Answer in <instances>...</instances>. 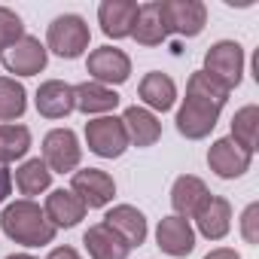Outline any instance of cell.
I'll list each match as a JSON object with an SVG mask.
<instances>
[{
	"label": "cell",
	"mask_w": 259,
	"mask_h": 259,
	"mask_svg": "<svg viewBox=\"0 0 259 259\" xmlns=\"http://www.w3.org/2000/svg\"><path fill=\"white\" fill-rule=\"evenodd\" d=\"M229 101V92L223 85H217L204 70H195L186 82V98L177 110V132L186 138V141H204L217 122H220V113Z\"/></svg>",
	"instance_id": "cell-1"
},
{
	"label": "cell",
	"mask_w": 259,
	"mask_h": 259,
	"mask_svg": "<svg viewBox=\"0 0 259 259\" xmlns=\"http://www.w3.org/2000/svg\"><path fill=\"white\" fill-rule=\"evenodd\" d=\"M0 229L4 235L22 247H46L55 241V226L46 220L43 207L37 201H28V198H19L13 204L4 207L0 213Z\"/></svg>",
	"instance_id": "cell-2"
},
{
	"label": "cell",
	"mask_w": 259,
	"mask_h": 259,
	"mask_svg": "<svg viewBox=\"0 0 259 259\" xmlns=\"http://www.w3.org/2000/svg\"><path fill=\"white\" fill-rule=\"evenodd\" d=\"M89 40H92V31H89L85 19L76 13H64V16L52 19L43 46H46V52H55L58 58L73 61L89 49Z\"/></svg>",
	"instance_id": "cell-3"
},
{
	"label": "cell",
	"mask_w": 259,
	"mask_h": 259,
	"mask_svg": "<svg viewBox=\"0 0 259 259\" xmlns=\"http://www.w3.org/2000/svg\"><path fill=\"white\" fill-rule=\"evenodd\" d=\"M204 73L226 92L238 89L244 76V46L238 40H217L204 52Z\"/></svg>",
	"instance_id": "cell-4"
},
{
	"label": "cell",
	"mask_w": 259,
	"mask_h": 259,
	"mask_svg": "<svg viewBox=\"0 0 259 259\" xmlns=\"http://www.w3.org/2000/svg\"><path fill=\"white\" fill-rule=\"evenodd\" d=\"M85 144L101 159H119L128 150V135L119 116H95L85 122Z\"/></svg>",
	"instance_id": "cell-5"
},
{
	"label": "cell",
	"mask_w": 259,
	"mask_h": 259,
	"mask_svg": "<svg viewBox=\"0 0 259 259\" xmlns=\"http://www.w3.org/2000/svg\"><path fill=\"white\" fill-rule=\"evenodd\" d=\"M43 162L52 174H73L82 162V147L73 128H52L43 138Z\"/></svg>",
	"instance_id": "cell-6"
},
{
	"label": "cell",
	"mask_w": 259,
	"mask_h": 259,
	"mask_svg": "<svg viewBox=\"0 0 259 259\" xmlns=\"http://www.w3.org/2000/svg\"><path fill=\"white\" fill-rule=\"evenodd\" d=\"M85 70H89L92 82H101V85L113 89V85L128 82V76H132V58L116 46H98V49L89 52Z\"/></svg>",
	"instance_id": "cell-7"
},
{
	"label": "cell",
	"mask_w": 259,
	"mask_h": 259,
	"mask_svg": "<svg viewBox=\"0 0 259 259\" xmlns=\"http://www.w3.org/2000/svg\"><path fill=\"white\" fill-rule=\"evenodd\" d=\"M70 192L85 204V210L107 207L113 201V195H116V180L101 168H82V171H73Z\"/></svg>",
	"instance_id": "cell-8"
},
{
	"label": "cell",
	"mask_w": 259,
	"mask_h": 259,
	"mask_svg": "<svg viewBox=\"0 0 259 259\" xmlns=\"http://www.w3.org/2000/svg\"><path fill=\"white\" fill-rule=\"evenodd\" d=\"M0 61H4V67L10 73H16V76H37V73L46 70L49 52H46V46L37 37L25 34L19 43H13L10 49L0 52Z\"/></svg>",
	"instance_id": "cell-9"
},
{
	"label": "cell",
	"mask_w": 259,
	"mask_h": 259,
	"mask_svg": "<svg viewBox=\"0 0 259 259\" xmlns=\"http://www.w3.org/2000/svg\"><path fill=\"white\" fill-rule=\"evenodd\" d=\"M168 34L177 37H198L207 25V7L201 0H162Z\"/></svg>",
	"instance_id": "cell-10"
},
{
	"label": "cell",
	"mask_w": 259,
	"mask_h": 259,
	"mask_svg": "<svg viewBox=\"0 0 259 259\" xmlns=\"http://www.w3.org/2000/svg\"><path fill=\"white\" fill-rule=\"evenodd\" d=\"M250 162H253V156L244 153L232 138H220L207 150V165H210V171L220 180H238V177H244L250 171Z\"/></svg>",
	"instance_id": "cell-11"
},
{
	"label": "cell",
	"mask_w": 259,
	"mask_h": 259,
	"mask_svg": "<svg viewBox=\"0 0 259 259\" xmlns=\"http://www.w3.org/2000/svg\"><path fill=\"white\" fill-rule=\"evenodd\" d=\"M138 0H101L98 4V25L107 37L125 40L132 37L135 22H138Z\"/></svg>",
	"instance_id": "cell-12"
},
{
	"label": "cell",
	"mask_w": 259,
	"mask_h": 259,
	"mask_svg": "<svg viewBox=\"0 0 259 259\" xmlns=\"http://www.w3.org/2000/svg\"><path fill=\"white\" fill-rule=\"evenodd\" d=\"M192 220H195V229H198L201 238L223 241L232 229V204L223 195H207L198 204V210L192 213Z\"/></svg>",
	"instance_id": "cell-13"
},
{
	"label": "cell",
	"mask_w": 259,
	"mask_h": 259,
	"mask_svg": "<svg viewBox=\"0 0 259 259\" xmlns=\"http://www.w3.org/2000/svg\"><path fill=\"white\" fill-rule=\"evenodd\" d=\"M156 244L162 253L174 256V259H183L195 250V229L189 220L183 217H162L159 226H156Z\"/></svg>",
	"instance_id": "cell-14"
},
{
	"label": "cell",
	"mask_w": 259,
	"mask_h": 259,
	"mask_svg": "<svg viewBox=\"0 0 259 259\" xmlns=\"http://www.w3.org/2000/svg\"><path fill=\"white\" fill-rule=\"evenodd\" d=\"M104 223L128 244V247H141L144 241H147V235H150V226H147V217H144V210H138L135 204H116V207H110L107 210V217H104Z\"/></svg>",
	"instance_id": "cell-15"
},
{
	"label": "cell",
	"mask_w": 259,
	"mask_h": 259,
	"mask_svg": "<svg viewBox=\"0 0 259 259\" xmlns=\"http://www.w3.org/2000/svg\"><path fill=\"white\" fill-rule=\"evenodd\" d=\"M37 113L43 119H67L76 107H73V85L64 79H46L37 89Z\"/></svg>",
	"instance_id": "cell-16"
},
{
	"label": "cell",
	"mask_w": 259,
	"mask_h": 259,
	"mask_svg": "<svg viewBox=\"0 0 259 259\" xmlns=\"http://www.w3.org/2000/svg\"><path fill=\"white\" fill-rule=\"evenodd\" d=\"M122 125H125V135H128V147H153L159 138H162V122L156 113H150L147 107H128L122 116Z\"/></svg>",
	"instance_id": "cell-17"
},
{
	"label": "cell",
	"mask_w": 259,
	"mask_h": 259,
	"mask_svg": "<svg viewBox=\"0 0 259 259\" xmlns=\"http://www.w3.org/2000/svg\"><path fill=\"white\" fill-rule=\"evenodd\" d=\"M132 37L141 46H162L168 40V22H165L162 0H147V4L138 7V22H135Z\"/></svg>",
	"instance_id": "cell-18"
},
{
	"label": "cell",
	"mask_w": 259,
	"mask_h": 259,
	"mask_svg": "<svg viewBox=\"0 0 259 259\" xmlns=\"http://www.w3.org/2000/svg\"><path fill=\"white\" fill-rule=\"evenodd\" d=\"M82 244L89 250V259H128L132 247H128L107 223H95L85 229Z\"/></svg>",
	"instance_id": "cell-19"
},
{
	"label": "cell",
	"mask_w": 259,
	"mask_h": 259,
	"mask_svg": "<svg viewBox=\"0 0 259 259\" xmlns=\"http://www.w3.org/2000/svg\"><path fill=\"white\" fill-rule=\"evenodd\" d=\"M138 95L141 101L147 104V110L153 113H168L174 104H177V82L168 76V73H159V70H150L141 85H138Z\"/></svg>",
	"instance_id": "cell-20"
},
{
	"label": "cell",
	"mask_w": 259,
	"mask_h": 259,
	"mask_svg": "<svg viewBox=\"0 0 259 259\" xmlns=\"http://www.w3.org/2000/svg\"><path fill=\"white\" fill-rule=\"evenodd\" d=\"M73 107L85 116H107L110 110L119 107V95H116V89L85 79V82L73 85Z\"/></svg>",
	"instance_id": "cell-21"
},
{
	"label": "cell",
	"mask_w": 259,
	"mask_h": 259,
	"mask_svg": "<svg viewBox=\"0 0 259 259\" xmlns=\"http://www.w3.org/2000/svg\"><path fill=\"white\" fill-rule=\"evenodd\" d=\"M43 213H46V220H49L55 229H73V226L85 217V204H82L70 189H52V192L46 195Z\"/></svg>",
	"instance_id": "cell-22"
},
{
	"label": "cell",
	"mask_w": 259,
	"mask_h": 259,
	"mask_svg": "<svg viewBox=\"0 0 259 259\" xmlns=\"http://www.w3.org/2000/svg\"><path fill=\"white\" fill-rule=\"evenodd\" d=\"M207 195H210V192H207V186H204L201 177H195V174H183V177H177L174 186H171V207H174V217L189 220Z\"/></svg>",
	"instance_id": "cell-23"
},
{
	"label": "cell",
	"mask_w": 259,
	"mask_h": 259,
	"mask_svg": "<svg viewBox=\"0 0 259 259\" xmlns=\"http://www.w3.org/2000/svg\"><path fill=\"white\" fill-rule=\"evenodd\" d=\"M49 186H52V171L46 168L43 159H28L16 168V189L28 201H34V195L49 192Z\"/></svg>",
	"instance_id": "cell-24"
},
{
	"label": "cell",
	"mask_w": 259,
	"mask_h": 259,
	"mask_svg": "<svg viewBox=\"0 0 259 259\" xmlns=\"http://www.w3.org/2000/svg\"><path fill=\"white\" fill-rule=\"evenodd\" d=\"M244 153H256V141H259V107L256 104H247L235 113L232 119V135H229Z\"/></svg>",
	"instance_id": "cell-25"
},
{
	"label": "cell",
	"mask_w": 259,
	"mask_h": 259,
	"mask_svg": "<svg viewBox=\"0 0 259 259\" xmlns=\"http://www.w3.org/2000/svg\"><path fill=\"white\" fill-rule=\"evenodd\" d=\"M28 110V92L16 76H0V122L10 125Z\"/></svg>",
	"instance_id": "cell-26"
},
{
	"label": "cell",
	"mask_w": 259,
	"mask_h": 259,
	"mask_svg": "<svg viewBox=\"0 0 259 259\" xmlns=\"http://www.w3.org/2000/svg\"><path fill=\"white\" fill-rule=\"evenodd\" d=\"M31 150V128L28 125H0V165L25 159Z\"/></svg>",
	"instance_id": "cell-27"
},
{
	"label": "cell",
	"mask_w": 259,
	"mask_h": 259,
	"mask_svg": "<svg viewBox=\"0 0 259 259\" xmlns=\"http://www.w3.org/2000/svg\"><path fill=\"white\" fill-rule=\"evenodd\" d=\"M25 37V22L19 13H13L10 7H0V52L10 49L13 43H19Z\"/></svg>",
	"instance_id": "cell-28"
},
{
	"label": "cell",
	"mask_w": 259,
	"mask_h": 259,
	"mask_svg": "<svg viewBox=\"0 0 259 259\" xmlns=\"http://www.w3.org/2000/svg\"><path fill=\"white\" fill-rule=\"evenodd\" d=\"M241 238L247 244H259V201H250L241 213Z\"/></svg>",
	"instance_id": "cell-29"
},
{
	"label": "cell",
	"mask_w": 259,
	"mask_h": 259,
	"mask_svg": "<svg viewBox=\"0 0 259 259\" xmlns=\"http://www.w3.org/2000/svg\"><path fill=\"white\" fill-rule=\"evenodd\" d=\"M10 192H13V171L10 165H0V204L10 198Z\"/></svg>",
	"instance_id": "cell-30"
},
{
	"label": "cell",
	"mask_w": 259,
	"mask_h": 259,
	"mask_svg": "<svg viewBox=\"0 0 259 259\" xmlns=\"http://www.w3.org/2000/svg\"><path fill=\"white\" fill-rule=\"evenodd\" d=\"M46 259H82L73 247H55V250H49V256Z\"/></svg>",
	"instance_id": "cell-31"
},
{
	"label": "cell",
	"mask_w": 259,
	"mask_h": 259,
	"mask_svg": "<svg viewBox=\"0 0 259 259\" xmlns=\"http://www.w3.org/2000/svg\"><path fill=\"white\" fill-rule=\"evenodd\" d=\"M204 259H241V253L232 250V247H217V250H210Z\"/></svg>",
	"instance_id": "cell-32"
},
{
	"label": "cell",
	"mask_w": 259,
	"mask_h": 259,
	"mask_svg": "<svg viewBox=\"0 0 259 259\" xmlns=\"http://www.w3.org/2000/svg\"><path fill=\"white\" fill-rule=\"evenodd\" d=\"M7 259H37V256H31V253H13V256H7Z\"/></svg>",
	"instance_id": "cell-33"
}]
</instances>
